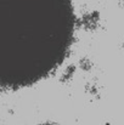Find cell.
<instances>
[{"label":"cell","mask_w":124,"mask_h":125,"mask_svg":"<svg viewBox=\"0 0 124 125\" xmlns=\"http://www.w3.org/2000/svg\"><path fill=\"white\" fill-rule=\"evenodd\" d=\"M72 0H0V86L18 90L52 74L74 40Z\"/></svg>","instance_id":"obj_1"}]
</instances>
